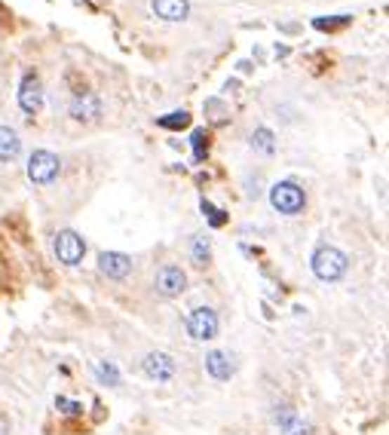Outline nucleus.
Here are the masks:
<instances>
[{"label":"nucleus","mask_w":389,"mask_h":435,"mask_svg":"<svg viewBox=\"0 0 389 435\" xmlns=\"http://www.w3.org/2000/svg\"><path fill=\"white\" fill-rule=\"evenodd\" d=\"M312 276L322 282H341L346 270H350V257H346L337 246H319L310 257Z\"/></svg>","instance_id":"f257e3e1"},{"label":"nucleus","mask_w":389,"mask_h":435,"mask_svg":"<svg viewBox=\"0 0 389 435\" xmlns=\"http://www.w3.org/2000/svg\"><path fill=\"white\" fill-rule=\"evenodd\" d=\"M270 206L276 208L279 215H301L303 206H307V196H303V187L294 181H279L270 187Z\"/></svg>","instance_id":"f03ea898"},{"label":"nucleus","mask_w":389,"mask_h":435,"mask_svg":"<svg viewBox=\"0 0 389 435\" xmlns=\"http://www.w3.org/2000/svg\"><path fill=\"white\" fill-rule=\"evenodd\" d=\"M58 172H62V160H58L53 150H34V154L28 156V178H31V184L46 187V184H53L58 178Z\"/></svg>","instance_id":"7ed1b4c3"},{"label":"nucleus","mask_w":389,"mask_h":435,"mask_svg":"<svg viewBox=\"0 0 389 435\" xmlns=\"http://www.w3.org/2000/svg\"><path fill=\"white\" fill-rule=\"evenodd\" d=\"M218 313L211 307H197V309H190V316H187V334L193 340H199V344H206V340H215V334H218Z\"/></svg>","instance_id":"20e7f679"},{"label":"nucleus","mask_w":389,"mask_h":435,"mask_svg":"<svg viewBox=\"0 0 389 435\" xmlns=\"http://www.w3.org/2000/svg\"><path fill=\"white\" fill-rule=\"evenodd\" d=\"M86 255V242H83L80 233L74 230H58L55 236V257L62 261L65 267H77Z\"/></svg>","instance_id":"39448f33"},{"label":"nucleus","mask_w":389,"mask_h":435,"mask_svg":"<svg viewBox=\"0 0 389 435\" xmlns=\"http://www.w3.org/2000/svg\"><path fill=\"white\" fill-rule=\"evenodd\" d=\"M154 286L163 297H178V295H184V288H187V273L175 264H166V267H159Z\"/></svg>","instance_id":"423d86ee"},{"label":"nucleus","mask_w":389,"mask_h":435,"mask_svg":"<svg viewBox=\"0 0 389 435\" xmlns=\"http://www.w3.org/2000/svg\"><path fill=\"white\" fill-rule=\"evenodd\" d=\"M19 107L25 114H37L44 107V83H40L37 74H25L22 86H19Z\"/></svg>","instance_id":"0eeeda50"},{"label":"nucleus","mask_w":389,"mask_h":435,"mask_svg":"<svg viewBox=\"0 0 389 435\" xmlns=\"http://www.w3.org/2000/svg\"><path fill=\"white\" fill-rule=\"evenodd\" d=\"M273 423L279 426V435H310V423L289 405L273 408Z\"/></svg>","instance_id":"6e6552de"},{"label":"nucleus","mask_w":389,"mask_h":435,"mask_svg":"<svg viewBox=\"0 0 389 435\" xmlns=\"http://www.w3.org/2000/svg\"><path fill=\"white\" fill-rule=\"evenodd\" d=\"M141 371H145L150 380L166 383V380L175 377V359L169 353H147L145 362H141Z\"/></svg>","instance_id":"1a4fd4ad"},{"label":"nucleus","mask_w":389,"mask_h":435,"mask_svg":"<svg viewBox=\"0 0 389 435\" xmlns=\"http://www.w3.org/2000/svg\"><path fill=\"white\" fill-rule=\"evenodd\" d=\"M67 114H71L77 123H95L101 116V98L95 95V92H83V95H77L71 102Z\"/></svg>","instance_id":"9d476101"},{"label":"nucleus","mask_w":389,"mask_h":435,"mask_svg":"<svg viewBox=\"0 0 389 435\" xmlns=\"http://www.w3.org/2000/svg\"><path fill=\"white\" fill-rule=\"evenodd\" d=\"M98 270L107 276V279H126L132 273V257L123 252H101L98 255Z\"/></svg>","instance_id":"9b49d317"},{"label":"nucleus","mask_w":389,"mask_h":435,"mask_svg":"<svg viewBox=\"0 0 389 435\" xmlns=\"http://www.w3.org/2000/svg\"><path fill=\"white\" fill-rule=\"evenodd\" d=\"M150 10L163 22H184L190 15L187 0H150Z\"/></svg>","instance_id":"f8f14e48"},{"label":"nucleus","mask_w":389,"mask_h":435,"mask_svg":"<svg viewBox=\"0 0 389 435\" xmlns=\"http://www.w3.org/2000/svg\"><path fill=\"white\" fill-rule=\"evenodd\" d=\"M206 371L211 374L215 380H230L233 374H236V365H233V359L230 353H224V349H211V353L206 356Z\"/></svg>","instance_id":"ddd939ff"},{"label":"nucleus","mask_w":389,"mask_h":435,"mask_svg":"<svg viewBox=\"0 0 389 435\" xmlns=\"http://www.w3.org/2000/svg\"><path fill=\"white\" fill-rule=\"evenodd\" d=\"M22 154V138L10 126H0V163H13Z\"/></svg>","instance_id":"4468645a"},{"label":"nucleus","mask_w":389,"mask_h":435,"mask_svg":"<svg viewBox=\"0 0 389 435\" xmlns=\"http://www.w3.org/2000/svg\"><path fill=\"white\" fill-rule=\"evenodd\" d=\"M251 147H255L258 150V154H273V150H276V135H273V132H270L267 126H261V129H255V132H251Z\"/></svg>","instance_id":"2eb2a0df"},{"label":"nucleus","mask_w":389,"mask_h":435,"mask_svg":"<svg viewBox=\"0 0 389 435\" xmlns=\"http://www.w3.org/2000/svg\"><path fill=\"white\" fill-rule=\"evenodd\" d=\"M190 255H193V264H197V267H206V264H209V257H211V239L206 236V233L193 236Z\"/></svg>","instance_id":"dca6fc26"},{"label":"nucleus","mask_w":389,"mask_h":435,"mask_svg":"<svg viewBox=\"0 0 389 435\" xmlns=\"http://www.w3.org/2000/svg\"><path fill=\"white\" fill-rule=\"evenodd\" d=\"M157 123H159L163 129H187V126H190V114H187V111H175V114L159 116Z\"/></svg>","instance_id":"f3484780"},{"label":"nucleus","mask_w":389,"mask_h":435,"mask_svg":"<svg viewBox=\"0 0 389 435\" xmlns=\"http://www.w3.org/2000/svg\"><path fill=\"white\" fill-rule=\"evenodd\" d=\"M95 374L101 383H107V387H120V371L111 365V362H98L95 365Z\"/></svg>","instance_id":"a211bd4d"},{"label":"nucleus","mask_w":389,"mask_h":435,"mask_svg":"<svg viewBox=\"0 0 389 435\" xmlns=\"http://www.w3.org/2000/svg\"><path fill=\"white\" fill-rule=\"evenodd\" d=\"M190 145H193V156H197V160H202V156H206V147H209V135H206V129H197L190 135Z\"/></svg>","instance_id":"6ab92c4d"},{"label":"nucleus","mask_w":389,"mask_h":435,"mask_svg":"<svg viewBox=\"0 0 389 435\" xmlns=\"http://www.w3.org/2000/svg\"><path fill=\"white\" fill-rule=\"evenodd\" d=\"M202 212H206V215H209V224H211V227H221V224L227 221V218H224V212H221V208H215V206H211V203H209V199H202Z\"/></svg>","instance_id":"aec40b11"},{"label":"nucleus","mask_w":389,"mask_h":435,"mask_svg":"<svg viewBox=\"0 0 389 435\" xmlns=\"http://www.w3.org/2000/svg\"><path fill=\"white\" fill-rule=\"evenodd\" d=\"M55 408H62L65 414H83V405H77V401H71V399H65V396L55 399Z\"/></svg>","instance_id":"412c9836"},{"label":"nucleus","mask_w":389,"mask_h":435,"mask_svg":"<svg viewBox=\"0 0 389 435\" xmlns=\"http://www.w3.org/2000/svg\"><path fill=\"white\" fill-rule=\"evenodd\" d=\"M0 435H6V426L4 423H0Z\"/></svg>","instance_id":"4be33fe9"}]
</instances>
